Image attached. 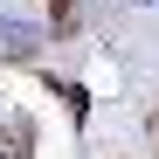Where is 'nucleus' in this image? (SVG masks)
<instances>
[{"label":"nucleus","instance_id":"obj_1","mask_svg":"<svg viewBox=\"0 0 159 159\" xmlns=\"http://www.w3.org/2000/svg\"><path fill=\"white\" fill-rule=\"evenodd\" d=\"M152 131H159V118H152Z\"/></svg>","mask_w":159,"mask_h":159}]
</instances>
